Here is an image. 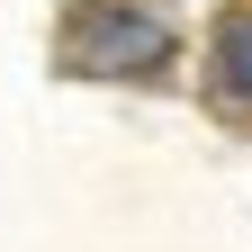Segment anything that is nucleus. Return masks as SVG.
Listing matches in <instances>:
<instances>
[{
	"label": "nucleus",
	"instance_id": "obj_1",
	"mask_svg": "<svg viewBox=\"0 0 252 252\" xmlns=\"http://www.w3.org/2000/svg\"><path fill=\"white\" fill-rule=\"evenodd\" d=\"M171 0H72L63 9V63L99 81H135L171 63Z\"/></svg>",
	"mask_w": 252,
	"mask_h": 252
},
{
	"label": "nucleus",
	"instance_id": "obj_2",
	"mask_svg": "<svg viewBox=\"0 0 252 252\" xmlns=\"http://www.w3.org/2000/svg\"><path fill=\"white\" fill-rule=\"evenodd\" d=\"M216 99H225V108H252V9H225V18H216Z\"/></svg>",
	"mask_w": 252,
	"mask_h": 252
}]
</instances>
